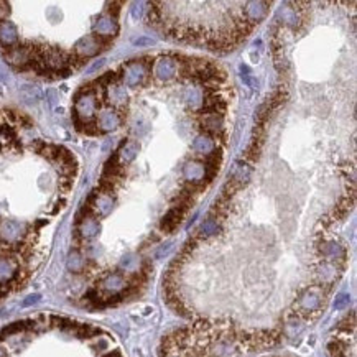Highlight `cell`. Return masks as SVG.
<instances>
[{
	"instance_id": "obj_1",
	"label": "cell",
	"mask_w": 357,
	"mask_h": 357,
	"mask_svg": "<svg viewBox=\"0 0 357 357\" xmlns=\"http://www.w3.org/2000/svg\"><path fill=\"white\" fill-rule=\"evenodd\" d=\"M27 226L18 221H4L0 222V239L7 244L18 242L25 235Z\"/></svg>"
},
{
	"instance_id": "obj_2",
	"label": "cell",
	"mask_w": 357,
	"mask_h": 357,
	"mask_svg": "<svg viewBox=\"0 0 357 357\" xmlns=\"http://www.w3.org/2000/svg\"><path fill=\"white\" fill-rule=\"evenodd\" d=\"M101 51V39L97 36H84L76 43V53L83 58H91Z\"/></svg>"
},
{
	"instance_id": "obj_3",
	"label": "cell",
	"mask_w": 357,
	"mask_h": 357,
	"mask_svg": "<svg viewBox=\"0 0 357 357\" xmlns=\"http://www.w3.org/2000/svg\"><path fill=\"white\" fill-rule=\"evenodd\" d=\"M96 112V97L91 92L81 94V97L76 101V114L83 118H91Z\"/></svg>"
},
{
	"instance_id": "obj_4",
	"label": "cell",
	"mask_w": 357,
	"mask_h": 357,
	"mask_svg": "<svg viewBox=\"0 0 357 357\" xmlns=\"http://www.w3.org/2000/svg\"><path fill=\"white\" fill-rule=\"evenodd\" d=\"M94 31L99 38H110L117 33V23L109 15H102L94 23Z\"/></svg>"
},
{
	"instance_id": "obj_5",
	"label": "cell",
	"mask_w": 357,
	"mask_h": 357,
	"mask_svg": "<svg viewBox=\"0 0 357 357\" xmlns=\"http://www.w3.org/2000/svg\"><path fill=\"white\" fill-rule=\"evenodd\" d=\"M145 77V68L142 63L138 61H133L129 63L125 66V73H124V81L127 86H137L142 83V79Z\"/></svg>"
},
{
	"instance_id": "obj_6",
	"label": "cell",
	"mask_w": 357,
	"mask_h": 357,
	"mask_svg": "<svg viewBox=\"0 0 357 357\" xmlns=\"http://www.w3.org/2000/svg\"><path fill=\"white\" fill-rule=\"evenodd\" d=\"M118 124H121V117H118V114L114 112L112 109L101 110V114L97 117V127H101V130H104V132L115 130Z\"/></svg>"
},
{
	"instance_id": "obj_7",
	"label": "cell",
	"mask_w": 357,
	"mask_h": 357,
	"mask_svg": "<svg viewBox=\"0 0 357 357\" xmlns=\"http://www.w3.org/2000/svg\"><path fill=\"white\" fill-rule=\"evenodd\" d=\"M155 74L162 81H168L176 74V63L171 58H160L155 65Z\"/></svg>"
},
{
	"instance_id": "obj_8",
	"label": "cell",
	"mask_w": 357,
	"mask_h": 357,
	"mask_svg": "<svg viewBox=\"0 0 357 357\" xmlns=\"http://www.w3.org/2000/svg\"><path fill=\"white\" fill-rule=\"evenodd\" d=\"M17 28L12 22H0V45L12 48L17 43Z\"/></svg>"
},
{
	"instance_id": "obj_9",
	"label": "cell",
	"mask_w": 357,
	"mask_h": 357,
	"mask_svg": "<svg viewBox=\"0 0 357 357\" xmlns=\"http://www.w3.org/2000/svg\"><path fill=\"white\" fill-rule=\"evenodd\" d=\"M101 288L104 290V291H107V293H110V295H115V293L122 291L125 288V280H124L122 275L110 273V275L106 276L104 280H102Z\"/></svg>"
},
{
	"instance_id": "obj_10",
	"label": "cell",
	"mask_w": 357,
	"mask_h": 357,
	"mask_svg": "<svg viewBox=\"0 0 357 357\" xmlns=\"http://www.w3.org/2000/svg\"><path fill=\"white\" fill-rule=\"evenodd\" d=\"M320 305H321V295L316 290H308L298 301V306L303 311H314V309L320 308Z\"/></svg>"
},
{
	"instance_id": "obj_11",
	"label": "cell",
	"mask_w": 357,
	"mask_h": 357,
	"mask_svg": "<svg viewBox=\"0 0 357 357\" xmlns=\"http://www.w3.org/2000/svg\"><path fill=\"white\" fill-rule=\"evenodd\" d=\"M183 216V208L181 206H176V208H173L171 211H168V214L163 217L162 221V227L165 229V231H173L174 227H176L180 224V217Z\"/></svg>"
},
{
	"instance_id": "obj_12",
	"label": "cell",
	"mask_w": 357,
	"mask_h": 357,
	"mask_svg": "<svg viewBox=\"0 0 357 357\" xmlns=\"http://www.w3.org/2000/svg\"><path fill=\"white\" fill-rule=\"evenodd\" d=\"M101 231V226L99 222L94 219V217H87L81 222V226H79V234H81L84 239H92V237H96L97 232Z\"/></svg>"
},
{
	"instance_id": "obj_13",
	"label": "cell",
	"mask_w": 357,
	"mask_h": 357,
	"mask_svg": "<svg viewBox=\"0 0 357 357\" xmlns=\"http://www.w3.org/2000/svg\"><path fill=\"white\" fill-rule=\"evenodd\" d=\"M183 173H185V176H186L189 181H193V183H196V181L204 180L206 170H204V166H203L201 163H197V162H189V163H186Z\"/></svg>"
},
{
	"instance_id": "obj_14",
	"label": "cell",
	"mask_w": 357,
	"mask_h": 357,
	"mask_svg": "<svg viewBox=\"0 0 357 357\" xmlns=\"http://www.w3.org/2000/svg\"><path fill=\"white\" fill-rule=\"evenodd\" d=\"M20 96L28 104H35L36 101L42 99V89L35 84H23L20 87Z\"/></svg>"
},
{
	"instance_id": "obj_15",
	"label": "cell",
	"mask_w": 357,
	"mask_h": 357,
	"mask_svg": "<svg viewBox=\"0 0 357 357\" xmlns=\"http://www.w3.org/2000/svg\"><path fill=\"white\" fill-rule=\"evenodd\" d=\"M17 273V265L9 259H0V285L10 282Z\"/></svg>"
},
{
	"instance_id": "obj_16",
	"label": "cell",
	"mask_w": 357,
	"mask_h": 357,
	"mask_svg": "<svg viewBox=\"0 0 357 357\" xmlns=\"http://www.w3.org/2000/svg\"><path fill=\"white\" fill-rule=\"evenodd\" d=\"M267 5H268V4H265V2H250V4H247V9H245V13L249 15L252 22H257V20H260V18L265 17V13H267L265 7H267Z\"/></svg>"
},
{
	"instance_id": "obj_17",
	"label": "cell",
	"mask_w": 357,
	"mask_h": 357,
	"mask_svg": "<svg viewBox=\"0 0 357 357\" xmlns=\"http://www.w3.org/2000/svg\"><path fill=\"white\" fill-rule=\"evenodd\" d=\"M112 197H110L109 194H99L96 196V200H94V209H96L101 216H106L107 212H110V209H112Z\"/></svg>"
},
{
	"instance_id": "obj_18",
	"label": "cell",
	"mask_w": 357,
	"mask_h": 357,
	"mask_svg": "<svg viewBox=\"0 0 357 357\" xmlns=\"http://www.w3.org/2000/svg\"><path fill=\"white\" fill-rule=\"evenodd\" d=\"M219 232V226H217V222L214 221V219H208V221H204L203 224L200 226V229H197V235L200 237H211L214 234H217Z\"/></svg>"
},
{
	"instance_id": "obj_19",
	"label": "cell",
	"mask_w": 357,
	"mask_h": 357,
	"mask_svg": "<svg viewBox=\"0 0 357 357\" xmlns=\"http://www.w3.org/2000/svg\"><path fill=\"white\" fill-rule=\"evenodd\" d=\"M137 152H138V147L135 145V144H125L122 148H121V152H118V158H121L122 160V163H130L133 158H135V155H137Z\"/></svg>"
},
{
	"instance_id": "obj_20",
	"label": "cell",
	"mask_w": 357,
	"mask_h": 357,
	"mask_svg": "<svg viewBox=\"0 0 357 357\" xmlns=\"http://www.w3.org/2000/svg\"><path fill=\"white\" fill-rule=\"evenodd\" d=\"M321 252H323L324 257H329V259H338V257H343L344 255L343 247H341V245L336 244V242L324 244L323 247H321Z\"/></svg>"
},
{
	"instance_id": "obj_21",
	"label": "cell",
	"mask_w": 357,
	"mask_h": 357,
	"mask_svg": "<svg viewBox=\"0 0 357 357\" xmlns=\"http://www.w3.org/2000/svg\"><path fill=\"white\" fill-rule=\"evenodd\" d=\"M83 267H84V259H83V255H81L79 252L73 250V252L69 253V257H68V268H69L71 272L77 273V272L83 270Z\"/></svg>"
},
{
	"instance_id": "obj_22",
	"label": "cell",
	"mask_w": 357,
	"mask_h": 357,
	"mask_svg": "<svg viewBox=\"0 0 357 357\" xmlns=\"http://www.w3.org/2000/svg\"><path fill=\"white\" fill-rule=\"evenodd\" d=\"M214 147V142L208 135H200L193 144V148L200 153H209Z\"/></svg>"
},
{
	"instance_id": "obj_23",
	"label": "cell",
	"mask_w": 357,
	"mask_h": 357,
	"mask_svg": "<svg viewBox=\"0 0 357 357\" xmlns=\"http://www.w3.org/2000/svg\"><path fill=\"white\" fill-rule=\"evenodd\" d=\"M109 99L114 102V104H121V102H124L127 99V94H125V89L121 86H110L109 89Z\"/></svg>"
},
{
	"instance_id": "obj_24",
	"label": "cell",
	"mask_w": 357,
	"mask_h": 357,
	"mask_svg": "<svg viewBox=\"0 0 357 357\" xmlns=\"http://www.w3.org/2000/svg\"><path fill=\"white\" fill-rule=\"evenodd\" d=\"M28 321H22V323H13L10 324L9 328H5L2 332H0V336H9V334H13V332H18L22 329H25V326H28Z\"/></svg>"
},
{
	"instance_id": "obj_25",
	"label": "cell",
	"mask_w": 357,
	"mask_h": 357,
	"mask_svg": "<svg viewBox=\"0 0 357 357\" xmlns=\"http://www.w3.org/2000/svg\"><path fill=\"white\" fill-rule=\"evenodd\" d=\"M349 301H351V296L346 295V293H341V295L336 296V301H334V308L336 309H343L349 305Z\"/></svg>"
},
{
	"instance_id": "obj_26",
	"label": "cell",
	"mask_w": 357,
	"mask_h": 357,
	"mask_svg": "<svg viewBox=\"0 0 357 357\" xmlns=\"http://www.w3.org/2000/svg\"><path fill=\"white\" fill-rule=\"evenodd\" d=\"M9 5H7L5 2H0V22H4V18L9 15Z\"/></svg>"
},
{
	"instance_id": "obj_27",
	"label": "cell",
	"mask_w": 357,
	"mask_h": 357,
	"mask_svg": "<svg viewBox=\"0 0 357 357\" xmlns=\"http://www.w3.org/2000/svg\"><path fill=\"white\" fill-rule=\"evenodd\" d=\"M38 301H39V295H31V296H28L25 301H23V306H31V305L38 303Z\"/></svg>"
},
{
	"instance_id": "obj_28",
	"label": "cell",
	"mask_w": 357,
	"mask_h": 357,
	"mask_svg": "<svg viewBox=\"0 0 357 357\" xmlns=\"http://www.w3.org/2000/svg\"><path fill=\"white\" fill-rule=\"evenodd\" d=\"M155 42L152 38H140V39H135V45L137 46H145V45H153Z\"/></svg>"
},
{
	"instance_id": "obj_29",
	"label": "cell",
	"mask_w": 357,
	"mask_h": 357,
	"mask_svg": "<svg viewBox=\"0 0 357 357\" xmlns=\"http://www.w3.org/2000/svg\"><path fill=\"white\" fill-rule=\"evenodd\" d=\"M170 247H171V245H170V244H166V247H162L160 250L156 252V257H158V259H160V257H163V253H166V252H168V250H170Z\"/></svg>"
},
{
	"instance_id": "obj_30",
	"label": "cell",
	"mask_w": 357,
	"mask_h": 357,
	"mask_svg": "<svg viewBox=\"0 0 357 357\" xmlns=\"http://www.w3.org/2000/svg\"><path fill=\"white\" fill-rule=\"evenodd\" d=\"M0 357H7V354H5V351L2 347H0Z\"/></svg>"
}]
</instances>
